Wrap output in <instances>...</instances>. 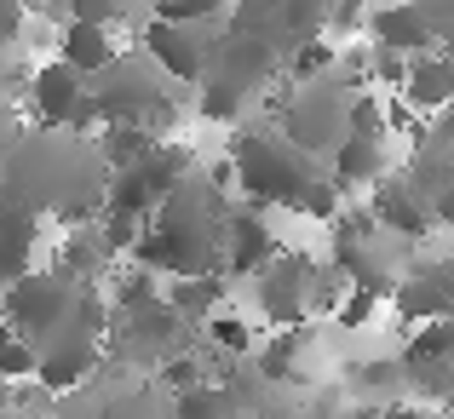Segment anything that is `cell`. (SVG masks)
I'll return each instance as SVG.
<instances>
[{"label":"cell","mask_w":454,"mask_h":419,"mask_svg":"<svg viewBox=\"0 0 454 419\" xmlns=\"http://www.w3.org/2000/svg\"><path fill=\"white\" fill-rule=\"evenodd\" d=\"M190 178H196V155H190V144L161 138L145 161H133L127 173H110V201H104V213L150 224L155 213L167 207V196H173V190H184Z\"/></svg>","instance_id":"obj_7"},{"label":"cell","mask_w":454,"mask_h":419,"mask_svg":"<svg viewBox=\"0 0 454 419\" xmlns=\"http://www.w3.org/2000/svg\"><path fill=\"white\" fill-rule=\"evenodd\" d=\"M351 29H368V12L363 6H328V41H340Z\"/></svg>","instance_id":"obj_35"},{"label":"cell","mask_w":454,"mask_h":419,"mask_svg":"<svg viewBox=\"0 0 454 419\" xmlns=\"http://www.w3.org/2000/svg\"><path fill=\"white\" fill-rule=\"evenodd\" d=\"M92 104H98V121L104 127H145V133L167 138L178 121V104L167 92V75L150 64V58H121L115 69H104L92 81Z\"/></svg>","instance_id":"obj_6"},{"label":"cell","mask_w":454,"mask_h":419,"mask_svg":"<svg viewBox=\"0 0 454 419\" xmlns=\"http://www.w3.org/2000/svg\"><path fill=\"white\" fill-rule=\"evenodd\" d=\"M58 64H69L81 81H98L104 69L121 64V46H115L110 29H92V23H69V29H58Z\"/></svg>","instance_id":"obj_18"},{"label":"cell","mask_w":454,"mask_h":419,"mask_svg":"<svg viewBox=\"0 0 454 419\" xmlns=\"http://www.w3.org/2000/svg\"><path fill=\"white\" fill-rule=\"evenodd\" d=\"M317 259L300 247H282L265 270L254 276V299L265 310V322H277V333H300L310 316V293H317Z\"/></svg>","instance_id":"obj_9"},{"label":"cell","mask_w":454,"mask_h":419,"mask_svg":"<svg viewBox=\"0 0 454 419\" xmlns=\"http://www.w3.org/2000/svg\"><path fill=\"white\" fill-rule=\"evenodd\" d=\"M403 322H454V253H432V259H414L409 270L397 276V293H391Z\"/></svg>","instance_id":"obj_10"},{"label":"cell","mask_w":454,"mask_h":419,"mask_svg":"<svg viewBox=\"0 0 454 419\" xmlns=\"http://www.w3.org/2000/svg\"><path fill=\"white\" fill-rule=\"evenodd\" d=\"M23 104H29V115H35V133H64L69 115L87 104V81H81L69 64L52 58V64L29 69V81H23Z\"/></svg>","instance_id":"obj_13"},{"label":"cell","mask_w":454,"mask_h":419,"mask_svg":"<svg viewBox=\"0 0 454 419\" xmlns=\"http://www.w3.org/2000/svg\"><path fill=\"white\" fill-rule=\"evenodd\" d=\"M363 92H368V87L340 64L333 75L305 81V87H294L288 98H282L277 133L288 138L300 155H310V161L328 167L333 155L345 150V138H351V110H356V98H363Z\"/></svg>","instance_id":"obj_4"},{"label":"cell","mask_w":454,"mask_h":419,"mask_svg":"<svg viewBox=\"0 0 454 419\" xmlns=\"http://www.w3.org/2000/svg\"><path fill=\"white\" fill-rule=\"evenodd\" d=\"M81 293H87V287H81L75 276H64L58 265H41V270H29V276L0 299V322H6L23 345L41 351V345L69 322V310L81 305Z\"/></svg>","instance_id":"obj_8"},{"label":"cell","mask_w":454,"mask_h":419,"mask_svg":"<svg viewBox=\"0 0 454 419\" xmlns=\"http://www.w3.org/2000/svg\"><path fill=\"white\" fill-rule=\"evenodd\" d=\"M363 75L374 81V87H391V92H403V81H409V58H397V52H380V46H368V52H363Z\"/></svg>","instance_id":"obj_29"},{"label":"cell","mask_w":454,"mask_h":419,"mask_svg":"<svg viewBox=\"0 0 454 419\" xmlns=\"http://www.w3.org/2000/svg\"><path fill=\"white\" fill-rule=\"evenodd\" d=\"M150 18L155 23H173V29H201V23H219V29H224L231 12H224L219 0H155Z\"/></svg>","instance_id":"obj_24"},{"label":"cell","mask_w":454,"mask_h":419,"mask_svg":"<svg viewBox=\"0 0 454 419\" xmlns=\"http://www.w3.org/2000/svg\"><path fill=\"white\" fill-rule=\"evenodd\" d=\"M386 138H391V133H351V138H345V150L328 161L333 184H340V190L386 184Z\"/></svg>","instance_id":"obj_20"},{"label":"cell","mask_w":454,"mask_h":419,"mask_svg":"<svg viewBox=\"0 0 454 419\" xmlns=\"http://www.w3.org/2000/svg\"><path fill=\"white\" fill-rule=\"evenodd\" d=\"M18 144H23V127H18V115H12V98L0 92V161H6Z\"/></svg>","instance_id":"obj_36"},{"label":"cell","mask_w":454,"mask_h":419,"mask_svg":"<svg viewBox=\"0 0 454 419\" xmlns=\"http://www.w3.org/2000/svg\"><path fill=\"white\" fill-rule=\"evenodd\" d=\"M23 29H29V6H18V0H0V52H12V46L23 41Z\"/></svg>","instance_id":"obj_33"},{"label":"cell","mask_w":454,"mask_h":419,"mask_svg":"<svg viewBox=\"0 0 454 419\" xmlns=\"http://www.w3.org/2000/svg\"><path fill=\"white\" fill-rule=\"evenodd\" d=\"M380 419H437V414H426V408H380Z\"/></svg>","instance_id":"obj_38"},{"label":"cell","mask_w":454,"mask_h":419,"mask_svg":"<svg viewBox=\"0 0 454 419\" xmlns=\"http://www.w3.org/2000/svg\"><path fill=\"white\" fill-rule=\"evenodd\" d=\"M138 41H145V58L167 81H196V87L207 81V64H213V35L207 29H173V23L145 18L138 23Z\"/></svg>","instance_id":"obj_12"},{"label":"cell","mask_w":454,"mask_h":419,"mask_svg":"<svg viewBox=\"0 0 454 419\" xmlns=\"http://www.w3.org/2000/svg\"><path fill=\"white\" fill-rule=\"evenodd\" d=\"M178 419H254L224 385H201L190 397H178Z\"/></svg>","instance_id":"obj_26"},{"label":"cell","mask_w":454,"mask_h":419,"mask_svg":"<svg viewBox=\"0 0 454 419\" xmlns=\"http://www.w3.org/2000/svg\"><path fill=\"white\" fill-rule=\"evenodd\" d=\"M368 41L380 46V52H397V58H426L432 52V29H426L420 6H374L368 12Z\"/></svg>","instance_id":"obj_16"},{"label":"cell","mask_w":454,"mask_h":419,"mask_svg":"<svg viewBox=\"0 0 454 419\" xmlns=\"http://www.w3.org/2000/svg\"><path fill=\"white\" fill-rule=\"evenodd\" d=\"M420 18H426V29H432L437 52H449V46H454V0H426Z\"/></svg>","instance_id":"obj_31"},{"label":"cell","mask_w":454,"mask_h":419,"mask_svg":"<svg viewBox=\"0 0 454 419\" xmlns=\"http://www.w3.org/2000/svg\"><path fill=\"white\" fill-rule=\"evenodd\" d=\"M184 339L190 328L167 310L161 287L150 282V270H133V276L121 282V299H115V322H110V351L121 356L127 368H155V362H173V356H184Z\"/></svg>","instance_id":"obj_5"},{"label":"cell","mask_w":454,"mask_h":419,"mask_svg":"<svg viewBox=\"0 0 454 419\" xmlns=\"http://www.w3.org/2000/svg\"><path fill=\"white\" fill-rule=\"evenodd\" d=\"M115 18H127L115 0H75V18L69 23H92V29H115Z\"/></svg>","instance_id":"obj_34"},{"label":"cell","mask_w":454,"mask_h":419,"mask_svg":"<svg viewBox=\"0 0 454 419\" xmlns=\"http://www.w3.org/2000/svg\"><path fill=\"white\" fill-rule=\"evenodd\" d=\"M0 419H18V414H6V408H0Z\"/></svg>","instance_id":"obj_40"},{"label":"cell","mask_w":454,"mask_h":419,"mask_svg":"<svg viewBox=\"0 0 454 419\" xmlns=\"http://www.w3.org/2000/svg\"><path fill=\"white\" fill-rule=\"evenodd\" d=\"M115 259H121V253L110 247L104 224H81V230H64V242H58V259H52V265L64 270V276H75L81 287H92L98 276H110Z\"/></svg>","instance_id":"obj_17"},{"label":"cell","mask_w":454,"mask_h":419,"mask_svg":"<svg viewBox=\"0 0 454 419\" xmlns=\"http://www.w3.org/2000/svg\"><path fill=\"white\" fill-rule=\"evenodd\" d=\"M0 196L29 219H58L69 230L104 219L110 201V167L98 161V144L69 133H23V144L0 161Z\"/></svg>","instance_id":"obj_1"},{"label":"cell","mask_w":454,"mask_h":419,"mask_svg":"<svg viewBox=\"0 0 454 419\" xmlns=\"http://www.w3.org/2000/svg\"><path fill=\"white\" fill-rule=\"evenodd\" d=\"M23 379H41V351L0 322V385H23Z\"/></svg>","instance_id":"obj_25"},{"label":"cell","mask_w":454,"mask_h":419,"mask_svg":"<svg viewBox=\"0 0 454 419\" xmlns=\"http://www.w3.org/2000/svg\"><path fill=\"white\" fill-rule=\"evenodd\" d=\"M207 339L219 345V351H236V356H242L247 345H254V328H247L242 316H231V310H224V316H213V322H207Z\"/></svg>","instance_id":"obj_30"},{"label":"cell","mask_w":454,"mask_h":419,"mask_svg":"<svg viewBox=\"0 0 454 419\" xmlns=\"http://www.w3.org/2000/svg\"><path fill=\"white\" fill-rule=\"evenodd\" d=\"M247 92H236V87H219V81H201V98H196V110H201V121H219V127H236L247 115Z\"/></svg>","instance_id":"obj_28"},{"label":"cell","mask_w":454,"mask_h":419,"mask_svg":"<svg viewBox=\"0 0 454 419\" xmlns=\"http://www.w3.org/2000/svg\"><path fill=\"white\" fill-rule=\"evenodd\" d=\"M0 207H6V196H0Z\"/></svg>","instance_id":"obj_41"},{"label":"cell","mask_w":454,"mask_h":419,"mask_svg":"<svg viewBox=\"0 0 454 419\" xmlns=\"http://www.w3.org/2000/svg\"><path fill=\"white\" fill-rule=\"evenodd\" d=\"M374 310H380V293H363V287H351L333 322H340V328H368V316H374Z\"/></svg>","instance_id":"obj_32"},{"label":"cell","mask_w":454,"mask_h":419,"mask_svg":"<svg viewBox=\"0 0 454 419\" xmlns=\"http://www.w3.org/2000/svg\"><path fill=\"white\" fill-rule=\"evenodd\" d=\"M368 219H374L386 236H403V242H420V236L437 224V219H432V207H426V201L409 190V178H386V184H374Z\"/></svg>","instance_id":"obj_15"},{"label":"cell","mask_w":454,"mask_h":419,"mask_svg":"<svg viewBox=\"0 0 454 419\" xmlns=\"http://www.w3.org/2000/svg\"><path fill=\"white\" fill-rule=\"evenodd\" d=\"M92 419H178V402L161 385H138V391H115L98 402Z\"/></svg>","instance_id":"obj_22"},{"label":"cell","mask_w":454,"mask_h":419,"mask_svg":"<svg viewBox=\"0 0 454 419\" xmlns=\"http://www.w3.org/2000/svg\"><path fill=\"white\" fill-rule=\"evenodd\" d=\"M397 98L409 104V110H420V115H449V104H454V69H449V58L443 52L414 58L409 81H403Z\"/></svg>","instance_id":"obj_19"},{"label":"cell","mask_w":454,"mask_h":419,"mask_svg":"<svg viewBox=\"0 0 454 419\" xmlns=\"http://www.w3.org/2000/svg\"><path fill=\"white\" fill-rule=\"evenodd\" d=\"M161 299H167V310H173L178 322H201L207 328L213 316H224V276H190V282H167L161 287Z\"/></svg>","instance_id":"obj_21"},{"label":"cell","mask_w":454,"mask_h":419,"mask_svg":"<svg viewBox=\"0 0 454 419\" xmlns=\"http://www.w3.org/2000/svg\"><path fill=\"white\" fill-rule=\"evenodd\" d=\"M231 207L224 190L213 178H190L184 190L167 196V207L145 224V242H138L133 265L138 270H161L173 282L190 276H224V230H231Z\"/></svg>","instance_id":"obj_2"},{"label":"cell","mask_w":454,"mask_h":419,"mask_svg":"<svg viewBox=\"0 0 454 419\" xmlns=\"http://www.w3.org/2000/svg\"><path fill=\"white\" fill-rule=\"evenodd\" d=\"M224 161L236 167V184H242V196L254 207H288V213H305V219H340V184H333V173L294 150L277 133V121L242 127L231 138Z\"/></svg>","instance_id":"obj_3"},{"label":"cell","mask_w":454,"mask_h":419,"mask_svg":"<svg viewBox=\"0 0 454 419\" xmlns=\"http://www.w3.org/2000/svg\"><path fill=\"white\" fill-rule=\"evenodd\" d=\"M443 58H449V69H454V46H449V52H443Z\"/></svg>","instance_id":"obj_39"},{"label":"cell","mask_w":454,"mask_h":419,"mask_svg":"<svg viewBox=\"0 0 454 419\" xmlns=\"http://www.w3.org/2000/svg\"><path fill=\"white\" fill-rule=\"evenodd\" d=\"M92 144H98V161L110 167V173H127V167L145 161V155H150L161 138L145 133V127H104V133L92 138Z\"/></svg>","instance_id":"obj_23"},{"label":"cell","mask_w":454,"mask_h":419,"mask_svg":"<svg viewBox=\"0 0 454 419\" xmlns=\"http://www.w3.org/2000/svg\"><path fill=\"white\" fill-rule=\"evenodd\" d=\"M403 385L426 402H454V322H432L403 351Z\"/></svg>","instance_id":"obj_11"},{"label":"cell","mask_w":454,"mask_h":419,"mask_svg":"<svg viewBox=\"0 0 454 419\" xmlns=\"http://www.w3.org/2000/svg\"><path fill=\"white\" fill-rule=\"evenodd\" d=\"M432 219H437V224H454V178H449V190H443V196H437Z\"/></svg>","instance_id":"obj_37"},{"label":"cell","mask_w":454,"mask_h":419,"mask_svg":"<svg viewBox=\"0 0 454 419\" xmlns=\"http://www.w3.org/2000/svg\"><path fill=\"white\" fill-rule=\"evenodd\" d=\"M277 253H282V242L265 224V207H231V230H224V276H259Z\"/></svg>","instance_id":"obj_14"},{"label":"cell","mask_w":454,"mask_h":419,"mask_svg":"<svg viewBox=\"0 0 454 419\" xmlns=\"http://www.w3.org/2000/svg\"><path fill=\"white\" fill-rule=\"evenodd\" d=\"M300 356H305V328L300 333H277V339L265 345V356H259V374H265L270 385L300 379Z\"/></svg>","instance_id":"obj_27"}]
</instances>
